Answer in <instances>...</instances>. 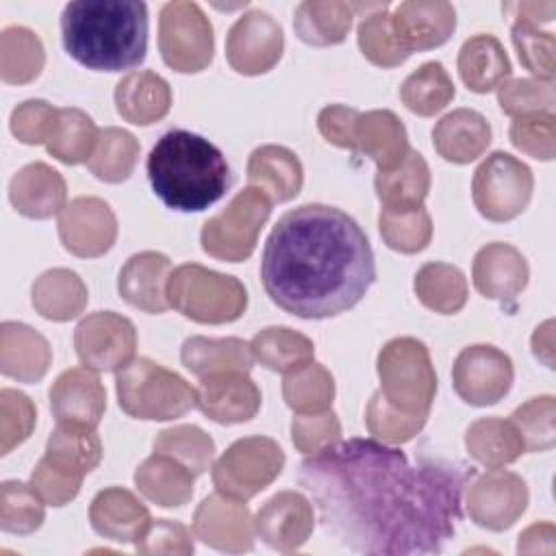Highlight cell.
I'll return each mask as SVG.
<instances>
[{
    "label": "cell",
    "mask_w": 556,
    "mask_h": 556,
    "mask_svg": "<svg viewBox=\"0 0 556 556\" xmlns=\"http://www.w3.org/2000/svg\"><path fill=\"white\" fill-rule=\"evenodd\" d=\"M476 476L458 460H410L376 439L337 441L300 465L326 536L356 554H437L463 519V493Z\"/></svg>",
    "instance_id": "obj_1"
},
{
    "label": "cell",
    "mask_w": 556,
    "mask_h": 556,
    "mask_svg": "<svg viewBox=\"0 0 556 556\" xmlns=\"http://www.w3.org/2000/svg\"><path fill=\"white\" fill-rule=\"evenodd\" d=\"M261 280L269 300L302 319L354 308L376 280L371 243L358 222L328 204H302L271 228Z\"/></svg>",
    "instance_id": "obj_2"
},
{
    "label": "cell",
    "mask_w": 556,
    "mask_h": 556,
    "mask_svg": "<svg viewBox=\"0 0 556 556\" xmlns=\"http://www.w3.org/2000/svg\"><path fill=\"white\" fill-rule=\"evenodd\" d=\"M61 39L65 52L87 70H132L148 50V7L141 0L67 2Z\"/></svg>",
    "instance_id": "obj_3"
},
{
    "label": "cell",
    "mask_w": 556,
    "mask_h": 556,
    "mask_svg": "<svg viewBox=\"0 0 556 556\" xmlns=\"http://www.w3.org/2000/svg\"><path fill=\"white\" fill-rule=\"evenodd\" d=\"M146 172L154 195L178 213H200L222 200L230 187L224 152L185 128H172L156 139Z\"/></svg>",
    "instance_id": "obj_4"
},
{
    "label": "cell",
    "mask_w": 556,
    "mask_h": 556,
    "mask_svg": "<svg viewBox=\"0 0 556 556\" xmlns=\"http://www.w3.org/2000/svg\"><path fill=\"white\" fill-rule=\"evenodd\" d=\"M115 391L119 408L146 421L178 419L195 406V389L176 371L150 361L132 358L117 371Z\"/></svg>",
    "instance_id": "obj_5"
},
{
    "label": "cell",
    "mask_w": 556,
    "mask_h": 556,
    "mask_svg": "<svg viewBox=\"0 0 556 556\" xmlns=\"http://www.w3.org/2000/svg\"><path fill=\"white\" fill-rule=\"evenodd\" d=\"M167 302L191 321L217 326L237 321L245 313L248 291L235 276L182 263L169 274Z\"/></svg>",
    "instance_id": "obj_6"
},
{
    "label": "cell",
    "mask_w": 556,
    "mask_h": 556,
    "mask_svg": "<svg viewBox=\"0 0 556 556\" xmlns=\"http://www.w3.org/2000/svg\"><path fill=\"white\" fill-rule=\"evenodd\" d=\"M380 391L400 410L428 415L437 395V371L424 341L395 337L382 345L376 361Z\"/></svg>",
    "instance_id": "obj_7"
},
{
    "label": "cell",
    "mask_w": 556,
    "mask_h": 556,
    "mask_svg": "<svg viewBox=\"0 0 556 556\" xmlns=\"http://www.w3.org/2000/svg\"><path fill=\"white\" fill-rule=\"evenodd\" d=\"M269 213L271 200L261 189H241L217 215L204 222L200 232L202 250L208 256L228 263L250 258Z\"/></svg>",
    "instance_id": "obj_8"
},
{
    "label": "cell",
    "mask_w": 556,
    "mask_h": 556,
    "mask_svg": "<svg viewBox=\"0 0 556 556\" xmlns=\"http://www.w3.org/2000/svg\"><path fill=\"white\" fill-rule=\"evenodd\" d=\"M285 467V452L269 437L237 439L213 465L217 493L235 500H252L267 489Z\"/></svg>",
    "instance_id": "obj_9"
},
{
    "label": "cell",
    "mask_w": 556,
    "mask_h": 556,
    "mask_svg": "<svg viewBox=\"0 0 556 556\" xmlns=\"http://www.w3.org/2000/svg\"><path fill=\"white\" fill-rule=\"evenodd\" d=\"M534 189L532 169L508 152H491L473 172L471 198L489 222H510L521 215Z\"/></svg>",
    "instance_id": "obj_10"
},
{
    "label": "cell",
    "mask_w": 556,
    "mask_h": 556,
    "mask_svg": "<svg viewBox=\"0 0 556 556\" xmlns=\"http://www.w3.org/2000/svg\"><path fill=\"white\" fill-rule=\"evenodd\" d=\"M213 26L195 2H167L159 13V52L167 67L198 74L213 61Z\"/></svg>",
    "instance_id": "obj_11"
},
{
    "label": "cell",
    "mask_w": 556,
    "mask_h": 556,
    "mask_svg": "<svg viewBox=\"0 0 556 556\" xmlns=\"http://www.w3.org/2000/svg\"><path fill=\"white\" fill-rule=\"evenodd\" d=\"M515 369L506 352L489 343L467 345L452 367L456 395L471 406H493L513 387Z\"/></svg>",
    "instance_id": "obj_12"
},
{
    "label": "cell",
    "mask_w": 556,
    "mask_h": 556,
    "mask_svg": "<svg viewBox=\"0 0 556 556\" xmlns=\"http://www.w3.org/2000/svg\"><path fill=\"white\" fill-rule=\"evenodd\" d=\"M78 361L93 371H119L135 358V324L113 311H98L80 319L74 332Z\"/></svg>",
    "instance_id": "obj_13"
},
{
    "label": "cell",
    "mask_w": 556,
    "mask_h": 556,
    "mask_svg": "<svg viewBox=\"0 0 556 556\" xmlns=\"http://www.w3.org/2000/svg\"><path fill=\"white\" fill-rule=\"evenodd\" d=\"M528 497L523 478L497 467L478 476L467 486L465 506L476 526L502 532L523 515Z\"/></svg>",
    "instance_id": "obj_14"
},
{
    "label": "cell",
    "mask_w": 556,
    "mask_h": 556,
    "mask_svg": "<svg viewBox=\"0 0 556 556\" xmlns=\"http://www.w3.org/2000/svg\"><path fill=\"white\" fill-rule=\"evenodd\" d=\"M285 35L280 24L261 9L243 13L228 30L226 59L237 74L258 76L269 72L282 56Z\"/></svg>",
    "instance_id": "obj_15"
},
{
    "label": "cell",
    "mask_w": 556,
    "mask_h": 556,
    "mask_svg": "<svg viewBox=\"0 0 556 556\" xmlns=\"http://www.w3.org/2000/svg\"><path fill=\"white\" fill-rule=\"evenodd\" d=\"M59 239L74 256H102L117 239V217L102 198H74L59 215Z\"/></svg>",
    "instance_id": "obj_16"
},
{
    "label": "cell",
    "mask_w": 556,
    "mask_h": 556,
    "mask_svg": "<svg viewBox=\"0 0 556 556\" xmlns=\"http://www.w3.org/2000/svg\"><path fill=\"white\" fill-rule=\"evenodd\" d=\"M193 534L217 552L243 554L254 547L256 530L245 502L215 493L198 504Z\"/></svg>",
    "instance_id": "obj_17"
},
{
    "label": "cell",
    "mask_w": 556,
    "mask_h": 556,
    "mask_svg": "<svg viewBox=\"0 0 556 556\" xmlns=\"http://www.w3.org/2000/svg\"><path fill=\"white\" fill-rule=\"evenodd\" d=\"M313 504L298 491H278L254 517L256 536L276 552H295L313 534Z\"/></svg>",
    "instance_id": "obj_18"
},
{
    "label": "cell",
    "mask_w": 556,
    "mask_h": 556,
    "mask_svg": "<svg viewBox=\"0 0 556 556\" xmlns=\"http://www.w3.org/2000/svg\"><path fill=\"white\" fill-rule=\"evenodd\" d=\"M391 28L408 54L432 50L454 35L456 9L443 0L400 2L391 13Z\"/></svg>",
    "instance_id": "obj_19"
},
{
    "label": "cell",
    "mask_w": 556,
    "mask_h": 556,
    "mask_svg": "<svg viewBox=\"0 0 556 556\" xmlns=\"http://www.w3.org/2000/svg\"><path fill=\"white\" fill-rule=\"evenodd\" d=\"M195 406L213 421L230 426L250 421L261 408V391L248 374L228 371L200 378Z\"/></svg>",
    "instance_id": "obj_20"
},
{
    "label": "cell",
    "mask_w": 556,
    "mask_h": 556,
    "mask_svg": "<svg viewBox=\"0 0 556 556\" xmlns=\"http://www.w3.org/2000/svg\"><path fill=\"white\" fill-rule=\"evenodd\" d=\"M50 408L59 424L96 428L106 410V389L89 367L65 369L50 389Z\"/></svg>",
    "instance_id": "obj_21"
},
{
    "label": "cell",
    "mask_w": 556,
    "mask_h": 556,
    "mask_svg": "<svg viewBox=\"0 0 556 556\" xmlns=\"http://www.w3.org/2000/svg\"><path fill=\"white\" fill-rule=\"evenodd\" d=\"M473 287L480 295L497 302L515 300L528 285L530 267L526 256L510 243H486L473 256Z\"/></svg>",
    "instance_id": "obj_22"
},
{
    "label": "cell",
    "mask_w": 556,
    "mask_h": 556,
    "mask_svg": "<svg viewBox=\"0 0 556 556\" xmlns=\"http://www.w3.org/2000/svg\"><path fill=\"white\" fill-rule=\"evenodd\" d=\"M172 274V261L154 250L132 254L117 276L119 295L135 308L161 315L169 308L167 280Z\"/></svg>",
    "instance_id": "obj_23"
},
{
    "label": "cell",
    "mask_w": 556,
    "mask_h": 556,
    "mask_svg": "<svg viewBox=\"0 0 556 556\" xmlns=\"http://www.w3.org/2000/svg\"><path fill=\"white\" fill-rule=\"evenodd\" d=\"M9 200L15 211L30 219H50L67 206V187L63 176L37 161L24 165L9 182Z\"/></svg>",
    "instance_id": "obj_24"
},
{
    "label": "cell",
    "mask_w": 556,
    "mask_h": 556,
    "mask_svg": "<svg viewBox=\"0 0 556 556\" xmlns=\"http://www.w3.org/2000/svg\"><path fill=\"white\" fill-rule=\"evenodd\" d=\"M91 528L111 541L135 543L152 521L148 506L128 489H102L89 506Z\"/></svg>",
    "instance_id": "obj_25"
},
{
    "label": "cell",
    "mask_w": 556,
    "mask_h": 556,
    "mask_svg": "<svg viewBox=\"0 0 556 556\" xmlns=\"http://www.w3.org/2000/svg\"><path fill=\"white\" fill-rule=\"evenodd\" d=\"M52 363L50 343L22 321L0 326V371L17 382H39Z\"/></svg>",
    "instance_id": "obj_26"
},
{
    "label": "cell",
    "mask_w": 556,
    "mask_h": 556,
    "mask_svg": "<svg viewBox=\"0 0 556 556\" xmlns=\"http://www.w3.org/2000/svg\"><path fill=\"white\" fill-rule=\"evenodd\" d=\"M354 152L369 156L378 172L397 167L410 152L402 119L387 109L361 113L354 128Z\"/></svg>",
    "instance_id": "obj_27"
},
{
    "label": "cell",
    "mask_w": 556,
    "mask_h": 556,
    "mask_svg": "<svg viewBox=\"0 0 556 556\" xmlns=\"http://www.w3.org/2000/svg\"><path fill=\"white\" fill-rule=\"evenodd\" d=\"M491 143V124L473 109H454L432 128V146L450 163L465 165L484 154Z\"/></svg>",
    "instance_id": "obj_28"
},
{
    "label": "cell",
    "mask_w": 556,
    "mask_h": 556,
    "mask_svg": "<svg viewBox=\"0 0 556 556\" xmlns=\"http://www.w3.org/2000/svg\"><path fill=\"white\" fill-rule=\"evenodd\" d=\"M248 182L271 202L293 200L304 182V169L295 152L285 146H258L248 159Z\"/></svg>",
    "instance_id": "obj_29"
},
{
    "label": "cell",
    "mask_w": 556,
    "mask_h": 556,
    "mask_svg": "<svg viewBox=\"0 0 556 556\" xmlns=\"http://www.w3.org/2000/svg\"><path fill=\"white\" fill-rule=\"evenodd\" d=\"M169 106L172 89L156 72H130L115 85V109L130 124L150 126L163 119Z\"/></svg>",
    "instance_id": "obj_30"
},
{
    "label": "cell",
    "mask_w": 556,
    "mask_h": 556,
    "mask_svg": "<svg viewBox=\"0 0 556 556\" xmlns=\"http://www.w3.org/2000/svg\"><path fill=\"white\" fill-rule=\"evenodd\" d=\"M458 74L473 93L497 89L513 72L502 41L493 35H473L458 50Z\"/></svg>",
    "instance_id": "obj_31"
},
{
    "label": "cell",
    "mask_w": 556,
    "mask_h": 556,
    "mask_svg": "<svg viewBox=\"0 0 556 556\" xmlns=\"http://www.w3.org/2000/svg\"><path fill=\"white\" fill-rule=\"evenodd\" d=\"M182 365L198 378L239 371L250 374L252 369V352L243 339L224 337H189L180 350Z\"/></svg>",
    "instance_id": "obj_32"
},
{
    "label": "cell",
    "mask_w": 556,
    "mask_h": 556,
    "mask_svg": "<svg viewBox=\"0 0 556 556\" xmlns=\"http://www.w3.org/2000/svg\"><path fill=\"white\" fill-rule=\"evenodd\" d=\"M193 473L165 454H152L135 471L137 491L163 508H176L193 495Z\"/></svg>",
    "instance_id": "obj_33"
},
{
    "label": "cell",
    "mask_w": 556,
    "mask_h": 556,
    "mask_svg": "<svg viewBox=\"0 0 556 556\" xmlns=\"http://www.w3.org/2000/svg\"><path fill=\"white\" fill-rule=\"evenodd\" d=\"M354 4L339 0H306L298 4L293 30L300 41L315 48L343 43L354 20Z\"/></svg>",
    "instance_id": "obj_34"
},
{
    "label": "cell",
    "mask_w": 556,
    "mask_h": 556,
    "mask_svg": "<svg viewBox=\"0 0 556 556\" xmlns=\"http://www.w3.org/2000/svg\"><path fill=\"white\" fill-rule=\"evenodd\" d=\"M33 306L50 321H70L78 317L89 300L83 278L65 267L43 271L33 285Z\"/></svg>",
    "instance_id": "obj_35"
},
{
    "label": "cell",
    "mask_w": 556,
    "mask_h": 556,
    "mask_svg": "<svg viewBox=\"0 0 556 556\" xmlns=\"http://www.w3.org/2000/svg\"><path fill=\"white\" fill-rule=\"evenodd\" d=\"M465 447L467 454L486 469L510 465L526 452L515 424L500 417L476 419L465 432Z\"/></svg>",
    "instance_id": "obj_36"
},
{
    "label": "cell",
    "mask_w": 556,
    "mask_h": 556,
    "mask_svg": "<svg viewBox=\"0 0 556 556\" xmlns=\"http://www.w3.org/2000/svg\"><path fill=\"white\" fill-rule=\"evenodd\" d=\"M374 187L382 208L402 211L424 206L430 191V167L419 152L410 150L397 167L376 172Z\"/></svg>",
    "instance_id": "obj_37"
},
{
    "label": "cell",
    "mask_w": 556,
    "mask_h": 556,
    "mask_svg": "<svg viewBox=\"0 0 556 556\" xmlns=\"http://www.w3.org/2000/svg\"><path fill=\"white\" fill-rule=\"evenodd\" d=\"M250 352L263 367L278 374H291L313 361L315 345L306 334L293 328L269 326L252 337Z\"/></svg>",
    "instance_id": "obj_38"
},
{
    "label": "cell",
    "mask_w": 556,
    "mask_h": 556,
    "mask_svg": "<svg viewBox=\"0 0 556 556\" xmlns=\"http://www.w3.org/2000/svg\"><path fill=\"white\" fill-rule=\"evenodd\" d=\"M413 289L417 300L439 313V315H454L467 304V278L465 274L450 263L432 261L417 269Z\"/></svg>",
    "instance_id": "obj_39"
},
{
    "label": "cell",
    "mask_w": 556,
    "mask_h": 556,
    "mask_svg": "<svg viewBox=\"0 0 556 556\" xmlns=\"http://www.w3.org/2000/svg\"><path fill=\"white\" fill-rule=\"evenodd\" d=\"M456 87L447 74V70L439 61H428L413 70L402 87L400 98L404 106L421 117L437 115L454 100Z\"/></svg>",
    "instance_id": "obj_40"
},
{
    "label": "cell",
    "mask_w": 556,
    "mask_h": 556,
    "mask_svg": "<svg viewBox=\"0 0 556 556\" xmlns=\"http://www.w3.org/2000/svg\"><path fill=\"white\" fill-rule=\"evenodd\" d=\"M100 130L80 109H59L54 128L46 141V150L65 165H78L91 159Z\"/></svg>",
    "instance_id": "obj_41"
},
{
    "label": "cell",
    "mask_w": 556,
    "mask_h": 556,
    "mask_svg": "<svg viewBox=\"0 0 556 556\" xmlns=\"http://www.w3.org/2000/svg\"><path fill=\"white\" fill-rule=\"evenodd\" d=\"M46 63L41 39L26 26H7L0 35V78L9 85L35 80Z\"/></svg>",
    "instance_id": "obj_42"
},
{
    "label": "cell",
    "mask_w": 556,
    "mask_h": 556,
    "mask_svg": "<svg viewBox=\"0 0 556 556\" xmlns=\"http://www.w3.org/2000/svg\"><path fill=\"white\" fill-rule=\"evenodd\" d=\"M139 159V141L132 132L109 126L98 135V143L93 148L91 159L87 161L89 172L102 182H124Z\"/></svg>",
    "instance_id": "obj_43"
},
{
    "label": "cell",
    "mask_w": 556,
    "mask_h": 556,
    "mask_svg": "<svg viewBox=\"0 0 556 556\" xmlns=\"http://www.w3.org/2000/svg\"><path fill=\"white\" fill-rule=\"evenodd\" d=\"M46 456L87 476L102 460V441L96 428L59 424L46 443Z\"/></svg>",
    "instance_id": "obj_44"
},
{
    "label": "cell",
    "mask_w": 556,
    "mask_h": 556,
    "mask_svg": "<svg viewBox=\"0 0 556 556\" xmlns=\"http://www.w3.org/2000/svg\"><path fill=\"white\" fill-rule=\"evenodd\" d=\"M285 404L298 413H321L332 406L334 400V378L319 363H306L304 367L285 374L282 380Z\"/></svg>",
    "instance_id": "obj_45"
},
{
    "label": "cell",
    "mask_w": 556,
    "mask_h": 556,
    "mask_svg": "<svg viewBox=\"0 0 556 556\" xmlns=\"http://www.w3.org/2000/svg\"><path fill=\"white\" fill-rule=\"evenodd\" d=\"M378 228L387 248L400 254H417L426 250L432 239V217L426 206L402 211L380 208Z\"/></svg>",
    "instance_id": "obj_46"
},
{
    "label": "cell",
    "mask_w": 556,
    "mask_h": 556,
    "mask_svg": "<svg viewBox=\"0 0 556 556\" xmlns=\"http://www.w3.org/2000/svg\"><path fill=\"white\" fill-rule=\"evenodd\" d=\"M356 41L363 56L378 67H397L410 56L393 35L387 2L376 4L369 13H365L356 30Z\"/></svg>",
    "instance_id": "obj_47"
},
{
    "label": "cell",
    "mask_w": 556,
    "mask_h": 556,
    "mask_svg": "<svg viewBox=\"0 0 556 556\" xmlns=\"http://www.w3.org/2000/svg\"><path fill=\"white\" fill-rule=\"evenodd\" d=\"M154 452L172 456L193 476H202L213 465L215 441L198 426H174L156 434Z\"/></svg>",
    "instance_id": "obj_48"
},
{
    "label": "cell",
    "mask_w": 556,
    "mask_h": 556,
    "mask_svg": "<svg viewBox=\"0 0 556 556\" xmlns=\"http://www.w3.org/2000/svg\"><path fill=\"white\" fill-rule=\"evenodd\" d=\"M43 500L20 480H4L0 486V528L11 534H30L46 519Z\"/></svg>",
    "instance_id": "obj_49"
},
{
    "label": "cell",
    "mask_w": 556,
    "mask_h": 556,
    "mask_svg": "<svg viewBox=\"0 0 556 556\" xmlns=\"http://www.w3.org/2000/svg\"><path fill=\"white\" fill-rule=\"evenodd\" d=\"M428 421V415H413L395 408L382 391H376L365 408L367 430L382 443L400 445L415 439Z\"/></svg>",
    "instance_id": "obj_50"
},
{
    "label": "cell",
    "mask_w": 556,
    "mask_h": 556,
    "mask_svg": "<svg viewBox=\"0 0 556 556\" xmlns=\"http://www.w3.org/2000/svg\"><path fill=\"white\" fill-rule=\"evenodd\" d=\"M510 421L523 439L526 452H545L556 443V400L554 395L530 397L515 408Z\"/></svg>",
    "instance_id": "obj_51"
},
{
    "label": "cell",
    "mask_w": 556,
    "mask_h": 556,
    "mask_svg": "<svg viewBox=\"0 0 556 556\" xmlns=\"http://www.w3.org/2000/svg\"><path fill=\"white\" fill-rule=\"evenodd\" d=\"M497 104L510 117L554 113L556 89L554 83L539 78H508L497 87Z\"/></svg>",
    "instance_id": "obj_52"
},
{
    "label": "cell",
    "mask_w": 556,
    "mask_h": 556,
    "mask_svg": "<svg viewBox=\"0 0 556 556\" xmlns=\"http://www.w3.org/2000/svg\"><path fill=\"white\" fill-rule=\"evenodd\" d=\"M510 39L517 50L519 63L534 74L539 80L554 83L556 76V39L552 33L539 30V26L526 24V22H513Z\"/></svg>",
    "instance_id": "obj_53"
},
{
    "label": "cell",
    "mask_w": 556,
    "mask_h": 556,
    "mask_svg": "<svg viewBox=\"0 0 556 556\" xmlns=\"http://www.w3.org/2000/svg\"><path fill=\"white\" fill-rule=\"evenodd\" d=\"M508 137L519 152L536 161H552L556 154V117L554 113L515 117Z\"/></svg>",
    "instance_id": "obj_54"
},
{
    "label": "cell",
    "mask_w": 556,
    "mask_h": 556,
    "mask_svg": "<svg viewBox=\"0 0 556 556\" xmlns=\"http://www.w3.org/2000/svg\"><path fill=\"white\" fill-rule=\"evenodd\" d=\"M37 424V410L30 397L22 391L4 387L0 391V450L9 454L24 443Z\"/></svg>",
    "instance_id": "obj_55"
},
{
    "label": "cell",
    "mask_w": 556,
    "mask_h": 556,
    "mask_svg": "<svg viewBox=\"0 0 556 556\" xmlns=\"http://www.w3.org/2000/svg\"><path fill=\"white\" fill-rule=\"evenodd\" d=\"M83 478H85L83 473H78L43 454L30 473V486L37 491V495L46 504L65 506L78 495Z\"/></svg>",
    "instance_id": "obj_56"
},
{
    "label": "cell",
    "mask_w": 556,
    "mask_h": 556,
    "mask_svg": "<svg viewBox=\"0 0 556 556\" xmlns=\"http://www.w3.org/2000/svg\"><path fill=\"white\" fill-rule=\"evenodd\" d=\"M341 437V421L332 408L321 413H304L293 417L291 421V441L302 454H315Z\"/></svg>",
    "instance_id": "obj_57"
},
{
    "label": "cell",
    "mask_w": 556,
    "mask_h": 556,
    "mask_svg": "<svg viewBox=\"0 0 556 556\" xmlns=\"http://www.w3.org/2000/svg\"><path fill=\"white\" fill-rule=\"evenodd\" d=\"M139 554H193L191 530L172 519H152L143 534L135 541Z\"/></svg>",
    "instance_id": "obj_58"
},
{
    "label": "cell",
    "mask_w": 556,
    "mask_h": 556,
    "mask_svg": "<svg viewBox=\"0 0 556 556\" xmlns=\"http://www.w3.org/2000/svg\"><path fill=\"white\" fill-rule=\"evenodd\" d=\"M56 111L46 100H26L11 113V132L26 146L46 143L54 128Z\"/></svg>",
    "instance_id": "obj_59"
},
{
    "label": "cell",
    "mask_w": 556,
    "mask_h": 556,
    "mask_svg": "<svg viewBox=\"0 0 556 556\" xmlns=\"http://www.w3.org/2000/svg\"><path fill=\"white\" fill-rule=\"evenodd\" d=\"M361 111L345 106V104H330L324 106L317 115V128L321 137L337 146V148H348L354 150V128Z\"/></svg>",
    "instance_id": "obj_60"
},
{
    "label": "cell",
    "mask_w": 556,
    "mask_h": 556,
    "mask_svg": "<svg viewBox=\"0 0 556 556\" xmlns=\"http://www.w3.org/2000/svg\"><path fill=\"white\" fill-rule=\"evenodd\" d=\"M556 528L552 521L532 523L519 534L517 552L519 554H554L556 552Z\"/></svg>",
    "instance_id": "obj_61"
},
{
    "label": "cell",
    "mask_w": 556,
    "mask_h": 556,
    "mask_svg": "<svg viewBox=\"0 0 556 556\" xmlns=\"http://www.w3.org/2000/svg\"><path fill=\"white\" fill-rule=\"evenodd\" d=\"M504 11L515 17V22H526L532 26L552 22L556 13V2H508Z\"/></svg>",
    "instance_id": "obj_62"
},
{
    "label": "cell",
    "mask_w": 556,
    "mask_h": 556,
    "mask_svg": "<svg viewBox=\"0 0 556 556\" xmlns=\"http://www.w3.org/2000/svg\"><path fill=\"white\" fill-rule=\"evenodd\" d=\"M532 354L547 367H554V321H543L532 334Z\"/></svg>",
    "instance_id": "obj_63"
}]
</instances>
